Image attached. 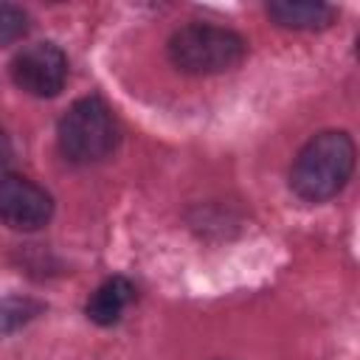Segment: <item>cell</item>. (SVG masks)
<instances>
[{
	"label": "cell",
	"instance_id": "1",
	"mask_svg": "<svg viewBox=\"0 0 360 360\" xmlns=\"http://www.w3.org/2000/svg\"><path fill=\"white\" fill-rule=\"evenodd\" d=\"M354 141L346 129L312 135L290 166V188L307 202H323L343 191L354 172Z\"/></svg>",
	"mask_w": 360,
	"mask_h": 360
},
{
	"label": "cell",
	"instance_id": "2",
	"mask_svg": "<svg viewBox=\"0 0 360 360\" xmlns=\"http://www.w3.org/2000/svg\"><path fill=\"white\" fill-rule=\"evenodd\" d=\"M121 141V127L110 104L98 96L76 98L56 127V143L65 160L76 166H90L107 160Z\"/></svg>",
	"mask_w": 360,
	"mask_h": 360
},
{
	"label": "cell",
	"instance_id": "3",
	"mask_svg": "<svg viewBox=\"0 0 360 360\" xmlns=\"http://www.w3.org/2000/svg\"><path fill=\"white\" fill-rule=\"evenodd\" d=\"M166 53L169 62L183 73L214 76L233 70L245 59L248 42L233 28L211 25V22H188L169 37Z\"/></svg>",
	"mask_w": 360,
	"mask_h": 360
},
{
	"label": "cell",
	"instance_id": "4",
	"mask_svg": "<svg viewBox=\"0 0 360 360\" xmlns=\"http://www.w3.org/2000/svg\"><path fill=\"white\" fill-rule=\"evenodd\" d=\"M14 84L37 98H53L68 82V56L56 42H34L11 59Z\"/></svg>",
	"mask_w": 360,
	"mask_h": 360
},
{
	"label": "cell",
	"instance_id": "5",
	"mask_svg": "<svg viewBox=\"0 0 360 360\" xmlns=\"http://www.w3.org/2000/svg\"><path fill=\"white\" fill-rule=\"evenodd\" d=\"M53 217V197L20 174L0 177V222L11 231H39Z\"/></svg>",
	"mask_w": 360,
	"mask_h": 360
},
{
	"label": "cell",
	"instance_id": "6",
	"mask_svg": "<svg viewBox=\"0 0 360 360\" xmlns=\"http://www.w3.org/2000/svg\"><path fill=\"white\" fill-rule=\"evenodd\" d=\"M135 295L138 290L127 276H112L93 290V295L84 304V315L98 326H112L132 307Z\"/></svg>",
	"mask_w": 360,
	"mask_h": 360
},
{
	"label": "cell",
	"instance_id": "7",
	"mask_svg": "<svg viewBox=\"0 0 360 360\" xmlns=\"http://www.w3.org/2000/svg\"><path fill=\"white\" fill-rule=\"evenodd\" d=\"M267 17L292 31H323L335 22L338 11L329 3H312V0H273L264 6Z\"/></svg>",
	"mask_w": 360,
	"mask_h": 360
},
{
	"label": "cell",
	"instance_id": "8",
	"mask_svg": "<svg viewBox=\"0 0 360 360\" xmlns=\"http://www.w3.org/2000/svg\"><path fill=\"white\" fill-rule=\"evenodd\" d=\"M37 312H39V304H34L28 298H3L0 301V332H11V329L22 326Z\"/></svg>",
	"mask_w": 360,
	"mask_h": 360
},
{
	"label": "cell",
	"instance_id": "9",
	"mask_svg": "<svg viewBox=\"0 0 360 360\" xmlns=\"http://www.w3.org/2000/svg\"><path fill=\"white\" fill-rule=\"evenodd\" d=\"M25 31H28V14L20 6L0 0V45H11L22 39Z\"/></svg>",
	"mask_w": 360,
	"mask_h": 360
},
{
	"label": "cell",
	"instance_id": "10",
	"mask_svg": "<svg viewBox=\"0 0 360 360\" xmlns=\"http://www.w3.org/2000/svg\"><path fill=\"white\" fill-rule=\"evenodd\" d=\"M11 155H14V149H11V138H8V135H6V129L0 127V172L8 166Z\"/></svg>",
	"mask_w": 360,
	"mask_h": 360
}]
</instances>
